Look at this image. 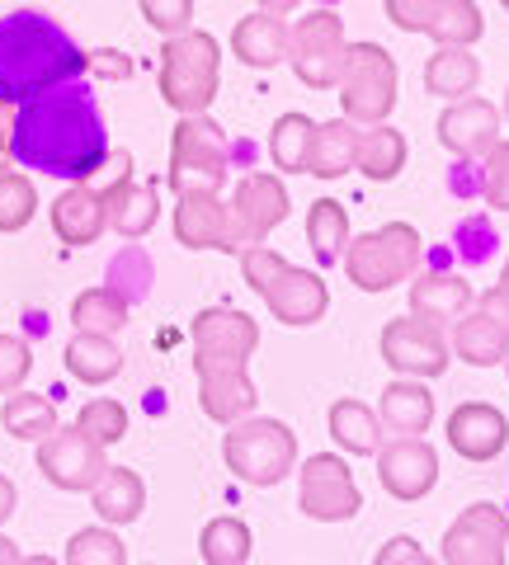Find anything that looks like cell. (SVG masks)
Returning <instances> with one entry per match:
<instances>
[{
	"instance_id": "cell-42",
	"label": "cell",
	"mask_w": 509,
	"mask_h": 565,
	"mask_svg": "<svg viewBox=\"0 0 509 565\" xmlns=\"http://www.w3.org/2000/svg\"><path fill=\"white\" fill-rule=\"evenodd\" d=\"M33 373V349L20 340V334H0V396L20 392Z\"/></svg>"
},
{
	"instance_id": "cell-48",
	"label": "cell",
	"mask_w": 509,
	"mask_h": 565,
	"mask_svg": "<svg viewBox=\"0 0 509 565\" xmlns=\"http://www.w3.org/2000/svg\"><path fill=\"white\" fill-rule=\"evenodd\" d=\"M373 561L378 565H430V552H420L415 537H392Z\"/></svg>"
},
{
	"instance_id": "cell-13",
	"label": "cell",
	"mask_w": 509,
	"mask_h": 565,
	"mask_svg": "<svg viewBox=\"0 0 509 565\" xmlns=\"http://www.w3.org/2000/svg\"><path fill=\"white\" fill-rule=\"evenodd\" d=\"M373 457H378L382 490H388L392 500H401V504H420L438 486V452L420 434H396L392 444L382 438V448Z\"/></svg>"
},
{
	"instance_id": "cell-7",
	"label": "cell",
	"mask_w": 509,
	"mask_h": 565,
	"mask_svg": "<svg viewBox=\"0 0 509 565\" xmlns=\"http://www.w3.org/2000/svg\"><path fill=\"white\" fill-rule=\"evenodd\" d=\"M226 166H232V151H226V137H222L218 122L208 114H180L174 137H170L174 199H180V193H222Z\"/></svg>"
},
{
	"instance_id": "cell-36",
	"label": "cell",
	"mask_w": 509,
	"mask_h": 565,
	"mask_svg": "<svg viewBox=\"0 0 509 565\" xmlns=\"http://www.w3.org/2000/svg\"><path fill=\"white\" fill-rule=\"evenodd\" d=\"M255 552V537H251V527H245L241 519L232 514H222L203 527V537H199V556L208 565H245Z\"/></svg>"
},
{
	"instance_id": "cell-52",
	"label": "cell",
	"mask_w": 509,
	"mask_h": 565,
	"mask_svg": "<svg viewBox=\"0 0 509 565\" xmlns=\"http://www.w3.org/2000/svg\"><path fill=\"white\" fill-rule=\"evenodd\" d=\"M303 0H259V10H269V14H293Z\"/></svg>"
},
{
	"instance_id": "cell-5",
	"label": "cell",
	"mask_w": 509,
	"mask_h": 565,
	"mask_svg": "<svg viewBox=\"0 0 509 565\" xmlns=\"http://www.w3.org/2000/svg\"><path fill=\"white\" fill-rule=\"evenodd\" d=\"M420 255H425V241L411 222H388L378 232L349 236L344 245V274L359 292H392L396 282H406L420 269Z\"/></svg>"
},
{
	"instance_id": "cell-24",
	"label": "cell",
	"mask_w": 509,
	"mask_h": 565,
	"mask_svg": "<svg viewBox=\"0 0 509 565\" xmlns=\"http://www.w3.org/2000/svg\"><path fill=\"white\" fill-rule=\"evenodd\" d=\"M232 52L255 71L288 62V20L284 14H269V10L245 14V20L232 29Z\"/></svg>"
},
{
	"instance_id": "cell-15",
	"label": "cell",
	"mask_w": 509,
	"mask_h": 565,
	"mask_svg": "<svg viewBox=\"0 0 509 565\" xmlns=\"http://www.w3.org/2000/svg\"><path fill=\"white\" fill-rule=\"evenodd\" d=\"M194 363H251L259 349V321L236 307H208L194 316Z\"/></svg>"
},
{
	"instance_id": "cell-45",
	"label": "cell",
	"mask_w": 509,
	"mask_h": 565,
	"mask_svg": "<svg viewBox=\"0 0 509 565\" xmlns=\"http://www.w3.org/2000/svg\"><path fill=\"white\" fill-rule=\"evenodd\" d=\"M236 255H241V274H245V282H251L255 292H265L269 282H274V274L288 264L278 250H269L265 241H259V245H245V250H236Z\"/></svg>"
},
{
	"instance_id": "cell-12",
	"label": "cell",
	"mask_w": 509,
	"mask_h": 565,
	"mask_svg": "<svg viewBox=\"0 0 509 565\" xmlns=\"http://www.w3.org/2000/svg\"><path fill=\"white\" fill-rule=\"evenodd\" d=\"M438 556L448 565H505L509 556V514L500 504H467L453 527L444 533V546Z\"/></svg>"
},
{
	"instance_id": "cell-11",
	"label": "cell",
	"mask_w": 509,
	"mask_h": 565,
	"mask_svg": "<svg viewBox=\"0 0 509 565\" xmlns=\"http://www.w3.org/2000/svg\"><path fill=\"white\" fill-rule=\"evenodd\" d=\"M278 222H288V189L278 174H245L236 184L232 203H226V255L245 250V245H259Z\"/></svg>"
},
{
	"instance_id": "cell-9",
	"label": "cell",
	"mask_w": 509,
	"mask_h": 565,
	"mask_svg": "<svg viewBox=\"0 0 509 565\" xmlns=\"http://www.w3.org/2000/svg\"><path fill=\"white\" fill-rule=\"evenodd\" d=\"M382 363L392 367L396 377H444L453 363L448 334L438 321H425V316H396V321L382 326Z\"/></svg>"
},
{
	"instance_id": "cell-44",
	"label": "cell",
	"mask_w": 509,
	"mask_h": 565,
	"mask_svg": "<svg viewBox=\"0 0 509 565\" xmlns=\"http://www.w3.org/2000/svg\"><path fill=\"white\" fill-rule=\"evenodd\" d=\"M481 193H486V207L509 212V141H496V147L486 151V180H481Z\"/></svg>"
},
{
	"instance_id": "cell-30",
	"label": "cell",
	"mask_w": 509,
	"mask_h": 565,
	"mask_svg": "<svg viewBox=\"0 0 509 565\" xmlns=\"http://www.w3.org/2000/svg\"><path fill=\"white\" fill-rule=\"evenodd\" d=\"M406 137H401L396 128H388V122H373L368 132H359V147H354V170L363 174V180L373 184H388L396 180L401 170H406Z\"/></svg>"
},
{
	"instance_id": "cell-18",
	"label": "cell",
	"mask_w": 509,
	"mask_h": 565,
	"mask_svg": "<svg viewBox=\"0 0 509 565\" xmlns=\"http://www.w3.org/2000/svg\"><path fill=\"white\" fill-rule=\"evenodd\" d=\"M259 297H265V307L274 311V321H284V326H316L330 311L326 278L316 269H297V264H284Z\"/></svg>"
},
{
	"instance_id": "cell-10",
	"label": "cell",
	"mask_w": 509,
	"mask_h": 565,
	"mask_svg": "<svg viewBox=\"0 0 509 565\" xmlns=\"http://www.w3.org/2000/svg\"><path fill=\"white\" fill-rule=\"evenodd\" d=\"M297 509L316 523H349L363 509V490L344 457L316 452L297 471Z\"/></svg>"
},
{
	"instance_id": "cell-38",
	"label": "cell",
	"mask_w": 509,
	"mask_h": 565,
	"mask_svg": "<svg viewBox=\"0 0 509 565\" xmlns=\"http://www.w3.org/2000/svg\"><path fill=\"white\" fill-rule=\"evenodd\" d=\"M316 122L307 114H284L269 132V156L284 174H307V151H311Z\"/></svg>"
},
{
	"instance_id": "cell-14",
	"label": "cell",
	"mask_w": 509,
	"mask_h": 565,
	"mask_svg": "<svg viewBox=\"0 0 509 565\" xmlns=\"http://www.w3.org/2000/svg\"><path fill=\"white\" fill-rule=\"evenodd\" d=\"M39 471L47 476V486H57L66 494H85L104 471H109V457H104L99 444H91L76 424L72 429H52L39 444Z\"/></svg>"
},
{
	"instance_id": "cell-4",
	"label": "cell",
	"mask_w": 509,
	"mask_h": 565,
	"mask_svg": "<svg viewBox=\"0 0 509 565\" xmlns=\"http://www.w3.org/2000/svg\"><path fill=\"white\" fill-rule=\"evenodd\" d=\"M222 457H226V471H232L236 481L269 490L278 481H288V471L297 467V434L284 419L245 415L236 424H226Z\"/></svg>"
},
{
	"instance_id": "cell-1",
	"label": "cell",
	"mask_w": 509,
	"mask_h": 565,
	"mask_svg": "<svg viewBox=\"0 0 509 565\" xmlns=\"http://www.w3.org/2000/svg\"><path fill=\"white\" fill-rule=\"evenodd\" d=\"M10 156L24 170H43L57 180L85 184L109 161V132H104L99 104L81 81L52 85V90L14 104Z\"/></svg>"
},
{
	"instance_id": "cell-8",
	"label": "cell",
	"mask_w": 509,
	"mask_h": 565,
	"mask_svg": "<svg viewBox=\"0 0 509 565\" xmlns=\"http://www.w3.org/2000/svg\"><path fill=\"white\" fill-rule=\"evenodd\" d=\"M288 62L297 71V81L311 90H336L349 62V39L344 20L336 10H311L288 29Z\"/></svg>"
},
{
	"instance_id": "cell-34",
	"label": "cell",
	"mask_w": 509,
	"mask_h": 565,
	"mask_svg": "<svg viewBox=\"0 0 509 565\" xmlns=\"http://www.w3.org/2000/svg\"><path fill=\"white\" fill-rule=\"evenodd\" d=\"M0 424H6V434L20 438V444H43V438L57 429V405L47 396H33V392H10L6 411H0Z\"/></svg>"
},
{
	"instance_id": "cell-17",
	"label": "cell",
	"mask_w": 509,
	"mask_h": 565,
	"mask_svg": "<svg viewBox=\"0 0 509 565\" xmlns=\"http://www.w3.org/2000/svg\"><path fill=\"white\" fill-rule=\"evenodd\" d=\"M448 448L467 457V462H496V457L509 448V419L500 405L490 401H463L458 411L444 424Z\"/></svg>"
},
{
	"instance_id": "cell-35",
	"label": "cell",
	"mask_w": 509,
	"mask_h": 565,
	"mask_svg": "<svg viewBox=\"0 0 509 565\" xmlns=\"http://www.w3.org/2000/svg\"><path fill=\"white\" fill-rule=\"evenodd\" d=\"M307 245L321 264H336L349 245V212L336 199H316L307 212Z\"/></svg>"
},
{
	"instance_id": "cell-20",
	"label": "cell",
	"mask_w": 509,
	"mask_h": 565,
	"mask_svg": "<svg viewBox=\"0 0 509 565\" xmlns=\"http://www.w3.org/2000/svg\"><path fill=\"white\" fill-rule=\"evenodd\" d=\"M99 199H104V217H109V226L123 241H142L156 226V217H161V199H156V189L137 184L132 174L109 180L99 189Z\"/></svg>"
},
{
	"instance_id": "cell-43",
	"label": "cell",
	"mask_w": 509,
	"mask_h": 565,
	"mask_svg": "<svg viewBox=\"0 0 509 565\" xmlns=\"http://www.w3.org/2000/svg\"><path fill=\"white\" fill-rule=\"evenodd\" d=\"M137 6H142V20L161 33V39L194 29V0H137Z\"/></svg>"
},
{
	"instance_id": "cell-32",
	"label": "cell",
	"mask_w": 509,
	"mask_h": 565,
	"mask_svg": "<svg viewBox=\"0 0 509 565\" xmlns=\"http://www.w3.org/2000/svg\"><path fill=\"white\" fill-rule=\"evenodd\" d=\"M481 85V62L471 57V47H434L425 62V90L434 99H467Z\"/></svg>"
},
{
	"instance_id": "cell-41",
	"label": "cell",
	"mask_w": 509,
	"mask_h": 565,
	"mask_svg": "<svg viewBox=\"0 0 509 565\" xmlns=\"http://www.w3.org/2000/svg\"><path fill=\"white\" fill-rule=\"evenodd\" d=\"M66 565H128V546L114 527H81L66 542Z\"/></svg>"
},
{
	"instance_id": "cell-27",
	"label": "cell",
	"mask_w": 509,
	"mask_h": 565,
	"mask_svg": "<svg viewBox=\"0 0 509 565\" xmlns=\"http://www.w3.org/2000/svg\"><path fill=\"white\" fill-rule=\"evenodd\" d=\"M91 504H95L99 523H109V527L137 523V519H142V509H147V486H142V476H137V471L109 467L91 486Z\"/></svg>"
},
{
	"instance_id": "cell-16",
	"label": "cell",
	"mask_w": 509,
	"mask_h": 565,
	"mask_svg": "<svg viewBox=\"0 0 509 565\" xmlns=\"http://www.w3.org/2000/svg\"><path fill=\"white\" fill-rule=\"evenodd\" d=\"M438 147L463 156V161H477L490 147L500 141V109L481 95H467V99H448V109L438 114Z\"/></svg>"
},
{
	"instance_id": "cell-28",
	"label": "cell",
	"mask_w": 509,
	"mask_h": 565,
	"mask_svg": "<svg viewBox=\"0 0 509 565\" xmlns=\"http://www.w3.org/2000/svg\"><path fill=\"white\" fill-rule=\"evenodd\" d=\"M66 373L85 386H104L123 373V349L114 344V334H95V330H76L72 344L62 353Z\"/></svg>"
},
{
	"instance_id": "cell-26",
	"label": "cell",
	"mask_w": 509,
	"mask_h": 565,
	"mask_svg": "<svg viewBox=\"0 0 509 565\" xmlns=\"http://www.w3.org/2000/svg\"><path fill=\"white\" fill-rule=\"evenodd\" d=\"M448 349H453V359H463L467 367H496L509 359V334L477 307V311H463L458 321H453Z\"/></svg>"
},
{
	"instance_id": "cell-22",
	"label": "cell",
	"mask_w": 509,
	"mask_h": 565,
	"mask_svg": "<svg viewBox=\"0 0 509 565\" xmlns=\"http://www.w3.org/2000/svg\"><path fill=\"white\" fill-rule=\"evenodd\" d=\"M52 232H57L62 245H95L109 232L104 199H99V189H91V180L57 193V203H52Z\"/></svg>"
},
{
	"instance_id": "cell-51",
	"label": "cell",
	"mask_w": 509,
	"mask_h": 565,
	"mask_svg": "<svg viewBox=\"0 0 509 565\" xmlns=\"http://www.w3.org/2000/svg\"><path fill=\"white\" fill-rule=\"evenodd\" d=\"M14 500H20V494H14V481H10V476H0V527L10 523V514H14Z\"/></svg>"
},
{
	"instance_id": "cell-56",
	"label": "cell",
	"mask_w": 509,
	"mask_h": 565,
	"mask_svg": "<svg viewBox=\"0 0 509 565\" xmlns=\"http://www.w3.org/2000/svg\"><path fill=\"white\" fill-rule=\"evenodd\" d=\"M500 6H505V14H509V0H500Z\"/></svg>"
},
{
	"instance_id": "cell-50",
	"label": "cell",
	"mask_w": 509,
	"mask_h": 565,
	"mask_svg": "<svg viewBox=\"0 0 509 565\" xmlns=\"http://www.w3.org/2000/svg\"><path fill=\"white\" fill-rule=\"evenodd\" d=\"M10 122H14V104L0 99V170H10Z\"/></svg>"
},
{
	"instance_id": "cell-19",
	"label": "cell",
	"mask_w": 509,
	"mask_h": 565,
	"mask_svg": "<svg viewBox=\"0 0 509 565\" xmlns=\"http://www.w3.org/2000/svg\"><path fill=\"white\" fill-rule=\"evenodd\" d=\"M194 373H199V405L208 419L236 424L245 415H255L259 392L241 363H194Z\"/></svg>"
},
{
	"instance_id": "cell-31",
	"label": "cell",
	"mask_w": 509,
	"mask_h": 565,
	"mask_svg": "<svg viewBox=\"0 0 509 565\" xmlns=\"http://www.w3.org/2000/svg\"><path fill=\"white\" fill-rule=\"evenodd\" d=\"M326 424H330V438H336L340 452L373 457L382 448V419H378V411H368V405L354 401V396H340L336 405H330Z\"/></svg>"
},
{
	"instance_id": "cell-21",
	"label": "cell",
	"mask_w": 509,
	"mask_h": 565,
	"mask_svg": "<svg viewBox=\"0 0 509 565\" xmlns=\"http://www.w3.org/2000/svg\"><path fill=\"white\" fill-rule=\"evenodd\" d=\"M471 282L453 269H430V274H411V316H425V321H458V316L471 307Z\"/></svg>"
},
{
	"instance_id": "cell-29",
	"label": "cell",
	"mask_w": 509,
	"mask_h": 565,
	"mask_svg": "<svg viewBox=\"0 0 509 565\" xmlns=\"http://www.w3.org/2000/svg\"><path fill=\"white\" fill-rule=\"evenodd\" d=\"M354 147H359V128L349 118L316 122L311 151H307V174H316V180H344V174L354 170Z\"/></svg>"
},
{
	"instance_id": "cell-53",
	"label": "cell",
	"mask_w": 509,
	"mask_h": 565,
	"mask_svg": "<svg viewBox=\"0 0 509 565\" xmlns=\"http://www.w3.org/2000/svg\"><path fill=\"white\" fill-rule=\"evenodd\" d=\"M20 561V546H14L10 537H0V565H14Z\"/></svg>"
},
{
	"instance_id": "cell-37",
	"label": "cell",
	"mask_w": 509,
	"mask_h": 565,
	"mask_svg": "<svg viewBox=\"0 0 509 565\" xmlns=\"http://www.w3.org/2000/svg\"><path fill=\"white\" fill-rule=\"evenodd\" d=\"M72 326L76 330H95V334H118L128 326V302L114 288H85L72 302Z\"/></svg>"
},
{
	"instance_id": "cell-33",
	"label": "cell",
	"mask_w": 509,
	"mask_h": 565,
	"mask_svg": "<svg viewBox=\"0 0 509 565\" xmlns=\"http://www.w3.org/2000/svg\"><path fill=\"white\" fill-rule=\"evenodd\" d=\"M425 33L434 39V47H471L486 33V14L477 0H434Z\"/></svg>"
},
{
	"instance_id": "cell-23",
	"label": "cell",
	"mask_w": 509,
	"mask_h": 565,
	"mask_svg": "<svg viewBox=\"0 0 509 565\" xmlns=\"http://www.w3.org/2000/svg\"><path fill=\"white\" fill-rule=\"evenodd\" d=\"M174 241L184 250H226V203L218 193H180V203H174Z\"/></svg>"
},
{
	"instance_id": "cell-3",
	"label": "cell",
	"mask_w": 509,
	"mask_h": 565,
	"mask_svg": "<svg viewBox=\"0 0 509 565\" xmlns=\"http://www.w3.org/2000/svg\"><path fill=\"white\" fill-rule=\"evenodd\" d=\"M222 85V47L213 33L184 29L161 47V99L174 114H208Z\"/></svg>"
},
{
	"instance_id": "cell-2",
	"label": "cell",
	"mask_w": 509,
	"mask_h": 565,
	"mask_svg": "<svg viewBox=\"0 0 509 565\" xmlns=\"http://www.w3.org/2000/svg\"><path fill=\"white\" fill-rule=\"evenodd\" d=\"M85 52L57 20L39 10H20L0 20V99L24 104L52 85L81 81Z\"/></svg>"
},
{
	"instance_id": "cell-46",
	"label": "cell",
	"mask_w": 509,
	"mask_h": 565,
	"mask_svg": "<svg viewBox=\"0 0 509 565\" xmlns=\"http://www.w3.org/2000/svg\"><path fill=\"white\" fill-rule=\"evenodd\" d=\"M388 20L401 29V33H425L430 14H434V0H382Z\"/></svg>"
},
{
	"instance_id": "cell-40",
	"label": "cell",
	"mask_w": 509,
	"mask_h": 565,
	"mask_svg": "<svg viewBox=\"0 0 509 565\" xmlns=\"http://www.w3.org/2000/svg\"><path fill=\"white\" fill-rule=\"evenodd\" d=\"M76 429L91 438V444L114 448L128 438V411H123L114 396H95V401H85V411L76 415Z\"/></svg>"
},
{
	"instance_id": "cell-6",
	"label": "cell",
	"mask_w": 509,
	"mask_h": 565,
	"mask_svg": "<svg viewBox=\"0 0 509 565\" xmlns=\"http://www.w3.org/2000/svg\"><path fill=\"white\" fill-rule=\"evenodd\" d=\"M401 95V71L396 57L382 43H349V62L340 76V109L354 128L388 122Z\"/></svg>"
},
{
	"instance_id": "cell-55",
	"label": "cell",
	"mask_w": 509,
	"mask_h": 565,
	"mask_svg": "<svg viewBox=\"0 0 509 565\" xmlns=\"http://www.w3.org/2000/svg\"><path fill=\"white\" fill-rule=\"evenodd\" d=\"M505 118H509V90H505Z\"/></svg>"
},
{
	"instance_id": "cell-47",
	"label": "cell",
	"mask_w": 509,
	"mask_h": 565,
	"mask_svg": "<svg viewBox=\"0 0 509 565\" xmlns=\"http://www.w3.org/2000/svg\"><path fill=\"white\" fill-rule=\"evenodd\" d=\"M85 71H95L99 81H128L132 57H123L118 47H99V52H85Z\"/></svg>"
},
{
	"instance_id": "cell-49",
	"label": "cell",
	"mask_w": 509,
	"mask_h": 565,
	"mask_svg": "<svg viewBox=\"0 0 509 565\" xmlns=\"http://www.w3.org/2000/svg\"><path fill=\"white\" fill-rule=\"evenodd\" d=\"M486 316H490V321H496L505 334H509V292L500 288V282H496V288H490V292H481V302H477Z\"/></svg>"
},
{
	"instance_id": "cell-54",
	"label": "cell",
	"mask_w": 509,
	"mask_h": 565,
	"mask_svg": "<svg viewBox=\"0 0 509 565\" xmlns=\"http://www.w3.org/2000/svg\"><path fill=\"white\" fill-rule=\"evenodd\" d=\"M500 288L509 292V259H505V269H500Z\"/></svg>"
},
{
	"instance_id": "cell-39",
	"label": "cell",
	"mask_w": 509,
	"mask_h": 565,
	"mask_svg": "<svg viewBox=\"0 0 509 565\" xmlns=\"http://www.w3.org/2000/svg\"><path fill=\"white\" fill-rule=\"evenodd\" d=\"M39 212V189L20 170H0V232H24Z\"/></svg>"
},
{
	"instance_id": "cell-25",
	"label": "cell",
	"mask_w": 509,
	"mask_h": 565,
	"mask_svg": "<svg viewBox=\"0 0 509 565\" xmlns=\"http://www.w3.org/2000/svg\"><path fill=\"white\" fill-rule=\"evenodd\" d=\"M378 419H382V429H392V434H425L434 424V396H430L425 377H396L382 386Z\"/></svg>"
},
{
	"instance_id": "cell-57",
	"label": "cell",
	"mask_w": 509,
	"mask_h": 565,
	"mask_svg": "<svg viewBox=\"0 0 509 565\" xmlns=\"http://www.w3.org/2000/svg\"><path fill=\"white\" fill-rule=\"evenodd\" d=\"M505 373H509V359H505Z\"/></svg>"
}]
</instances>
